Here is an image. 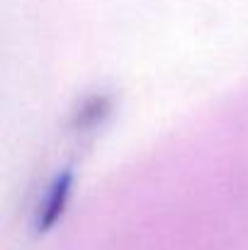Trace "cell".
Here are the masks:
<instances>
[{
  "label": "cell",
  "mask_w": 248,
  "mask_h": 250,
  "mask_svg": "<svg viewBox=\"0 0 248 250\" xmlns=\"http://www.w3.org/2000/svg\"><path fill=\"white\" fill-rule=\"evenodd\" d=\"M71 182H73L71 172H64L51 182V187H49V192H46V197L39 207V226L46 229V226H54L59 221V216L66 209L68 197H71Z\"/></svg>",
  "instance_id": "6da1fadb"
}]
</instances>
